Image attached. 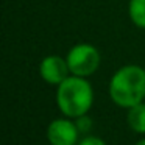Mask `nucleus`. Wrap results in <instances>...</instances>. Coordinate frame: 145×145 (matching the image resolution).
Instances as JSON below:
<instances>
[{
  "label": "nucleus",
  "mask_w": 145,
  "mask_h": 145,
  "mask_svg": "<svg viewBox=\"0 0 145 145\" xmlns=\"http://www.w3.org/2000/svg\"><path fill=\"white\" fill-rule=\"evenodd\" d=\"M136 145H145V137L140 139V140H137V144H136Z\"/></svg>",
  "instance_id": "10"
},
{
  "label": "nucleus",
  "mask_w": 145,
  "mask_h": 145,
  "mask_svg": "<svg viewBox=\"0 0 145 145\" xmlns=\"http://www.w3.org/2000/svg\"><path fill=\"white\" fill-rule=\"evenodd\" d=\"M75 123H76V128H78V131L83 133V134H86L88 131H91V128H92V120H91V117H88V114L78 117Z\"/></svg>",
  "instance_id": "8"
},
{
  "label": "nucleus",
  "mask_w": 145,
  "mask_h": 145,
  "mask_svg": "<svg viewBox=\"0 0 145 145\" xmlns=\"http://www.w3.org/2000/svg\"><path fill=\"white\" fill-rule=\"evenodd\" d=\"M39 75L45 83L58 86L72 73H70L66 58L59 56V55H48L39 64Z\"/></svg>",
  "instance_id": "4"
},
{
  "label": "nucleus",
  "mask_w": 145,
  "mask_h": 145,
  "mask_svg": "<svg viewBox=\"0 0 145 145\" xmlns=\"http://www.w3.org/2000/svg\"><path fill=\"white\" fill-rule=\"evenodd\" d=\"M94 103V89L88 78L70 75L56 89V105L66 117L78 119L88 114Z\"/></svg>",
  "instance_id": "2"
},
{
  "label": "nucleus",
  "mask_w": 145,
  "mask_h": 145,
  "mask_svg": "<svg viewBox=\"0 0 145 145\" xmlns=\"http://www.w3.org/2000/svg\"><path fill=\"white\" fill-rule=\"evenodd\" d=\"M126 122H128L129 128L134 133L145 134V103L144 101L129 108L128 114H126Z\"/></svg>",
  "instance_id": "6"
},
{
  "label": "nucleus",
  "mask_w": 145,
  "mask_h": 145,
  "mask_svg": "<svg viewBox=\"0 0 145 145\" xmlns=\"http://www.w3.org/2000/svg\"><path fill=\"white\" fill-rule=\"evenodd\" d=\"M128 16L137 28L145 30V0H129Z\"/></svg>",
  "instance_id": "7"
},
{
  "label": "nucleus",
  "mask_w": 145,
  "mask_h": 145,
  "mask_svg": "<svg viewBox=\"0 0 145 145\" xmlns=\"http://www.w3.org/2000/svg\"><path fill=\"white\" fill-rule=\"evenodd\" d=\"M109 97L117 106L129 108L145 100V69L137 64L123 66L111 76Z\"/></svg>",
  "instance_id": "1"
},
{
  "label": "nucleus",
  "mask_w": 145,
  "mask_h": 145,
  "mask_svg": "<svg viewBox=\"0 0 145 145\" xmlns=\"http://www.w3.org/2000/svg\"><path fill=\"white\" fill-rule=\"evenodd\" d=\"M66 59L72 75L88 78L98 70L101 63V55L95 45L81 42L70 48Z\"/></svg>",
  "instance_id": "3"
},
{
  "label": "nucleus",
  "mask_w": 145,
  "mask_h": 145,
  "mask_svg": "<svg viewBox=\"0 0 145 145\" xmlns=\"http://www.w3.org/2000/svg\"><path fill=\"white\" fill-rule=\"evenodd\" d=\"M80 131L76 123L69 119H55L47 128V139L52 145H75Z\"/></svg>",
  "instance_id": "5"
},
{
  "label": "nucleus",
  "mask_w": 145,
  "mask_h": 145,
  "mask_svg": "<svg viewBox=\"0 0 145 145\" xmlns=\"http://www.w3.org/2000/svg\"><path fill=\"white\" fill-rule=\"evenodd\" d=\"M78 145H106L100 137H95V136H86L84 139L80 140Z\"/></svg>",
  "instance_id": "9"
}]
</instances>
